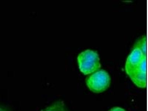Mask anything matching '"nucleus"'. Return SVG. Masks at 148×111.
<instances>
[{
  "label": "nucleus",
  "mask_w": 148,
  "mask_h": 111,
  "mask_svg": "<svg viewBox=\"0 0 148 111\" xmlns=\"http://www.w3.org/2000/svg\"><path fill=\"white\" fill-rule=\"evenodd\" d=\"M77 61L79 69L84 75L94 73L101 66L98 54L92 50L82 52L78 56Z\"/></svg>",
  "instance_id": "nucleus-1"
},
{
  "label": "nucleus",
  "mask_w": 148,
  "mask_h": 111,
  "mask_svg": "<svg viewBox=\"0 0 148 111\" xmlns=\"http://www.w3.org/2000/svg\"><path fill=\"white\" fill-rule=\"evenodd\" d=\"M110 82L109 74L103 70L94 73L86 80L87 86L95 93H100L106 90L109 87Z\"/></svg>",
  "instance_id": "nucleus-2"
},
{
  "label": "nucleus",
  "mask_w": 148,
  "mask_h": 111,
  "mask_svg": "<svg viewBox=\"0 0 148 111\" xmlns=\"http://www.w3.org/2000/svg\"><path fill=\"white\" fill-rule=\"evenodd\" d=\"M129 76L133 83L138 88H146L147 58H144L138 67Z\"/></svg>",
  "instance_id": "nucleus-3"
},
{
  "label": "nucleus",
  "mask_w": 148,
  "mask_h": 111,
  "mask_svg": "<svg viewBox=\"0 0 148 111\" xmlns=\"http://www.w3.org/2000/svg\"><path fill=\"white\" fill-rule=\"evenodd\" d=\"M147 58L137 49H133L128 56L125 64V72L129 75L133 72L141 63L144 58Z\"/></svg>",
  "instance_id": "nucleus-4"
},
{
  "label": "nucleus",
  "mask_w": 148,
  "mask_h": 111,
  "mask_svg": "<svg viewBox=\"0 0 148 111\" xmlns=\"http://www.w3.org/2000/svg\"><path fill=\"white\" fill-rule=\"evenodd\" d=\"M133 49H138L145 56L147 54V40L146 35L143 36L135 44Z\"/></svg>",
  "instance_id": "nucleus-5"
},
{
  "label": "nucleus",
  "mask_w": 148,
  "mask_h": 111,
  "mask_svg": "<svg viewBox=\"0 0 148 111\" xmlns=\"http://www.w3.org/2000/svg\"><path fill=\"white\" fill-rule=\"evenodd\" d=\"M42 111H67L64 102L62 101H56Z\"/></svg>",
  "instance_id": "nucleus-6"
},
{
  "label": "nucleus",
  "mask_w": 148,
  "mask_h": 111,
  "mask_svg": "<svg viewBox=\"0 0 148 111\" xmlns=\"http://www.w3.org/2000/svg\"><path fill=\"white\" fill-rule=\"evenodd\" d=\"M109 111H126V110L119 107H115V108H112Z\"/></svg>",
  "instance_id": "nucleus-7"
},
{
  "label": "nucleus",
  "mask_w": 148,
  "mask_h": 111,
  "mask_svg": "<svg viewBox=\"0 0 148 111\" xmlns=\"http://www.w3.org/2000/svg\"><path fill=\"white\" fill-rule=\"evenodd\" d=\"M0 111H11L4 107L0 106Z\"/></svg>",
  "instance_id": "nucleus-8"
}]
</instances>
